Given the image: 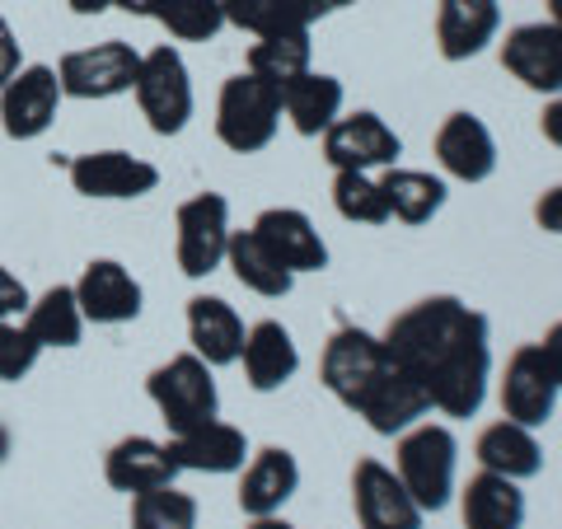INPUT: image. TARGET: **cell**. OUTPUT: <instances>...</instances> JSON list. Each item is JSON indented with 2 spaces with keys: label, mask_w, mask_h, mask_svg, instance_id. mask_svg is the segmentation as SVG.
I'll list each match as a JSON object with an SVG mask.
<instances>
[{
  "label": "cell",
  "mask_w": 562,
  "mask_h": 529,
  "mask_svg": "<svg viewBox=\"0 0 562 529\" xmlns=\"http://www.w3.org/2000/svg\"><path fill=\"white\" fill-rule=\"evenodd\" d=\"M380 338L398 365H408L427 384L431 413L473 417L483 408L492 380L487 314L464 305L460 295H427L403 314H394V324Z\"/></svg>",
  "instance_id": "obj_1"
},
{
  "label": "cell",
  "mask_w": 562,
  "mask_h": 529,
  "mask_svg": "<svg viewBox=\"0 0 562 529\" xmlns=\"http://www.w3.org/2000/svg\"><path fill=\"white\" fill-rule=\"evenodd\" d=\"M454 469H460V440L441 421H417L398 436L394 446V473L413 492L422 516L446 510L454 497Z\"/></svg>",
  "instance_id": "obj_2"
},
{
  "label": "cell",
  "mask_w": 562,
  "mask_h": 529,
  "mask_svg": "<svg viewBox=\"0 0 562 529\" xmlns=\"http://www.w3.org/2000/svg\"><path fill=\"white\" fill-rule=\"evenodd\" d=\"M146 394L155 403V413H160V421L169 427V436H188L221 417L216 375H211V365L198 351H179L165 365H155L146 375Z\"/></svg>",
  "instance_id": "obj_3"
},
{
  "label": "cell",
  "mask_w": 562,
  "mask_h": 529,
  "mask_svg": "<svg viewBox=\"0 0 562 529\" xmlns=\"http://www.w3.org/2000/svg\"><path fill=\"white\" fill-rule=\"evenodd\" d=\"M281 127V90L258 80L254 70H239L221 85L216 99V136L225 150L235 155H258L277 140Z\"/></svg>",
  "instance_id": "obj_4"
},
{
  "label": "cell",
  "mask_w": 562,
  "mask_h": 529,
  "mask_svg": "<svg viewBox=\"0 0 562 529\" xmlns=\"http://www.w3.org/2000/svg\"><path fill=\"white\" fill-rule=\"evenodd\" d=\"M132 94H136V109L155 136H179L192 122V76H188L183 52L169 43L140 52Z\"/></svg>",
  "instance_id": "obj_5"
},
{
  "label": "cell",
  "mask_w": 562,
  "mask_h": 529,
  "mask_svg": "<svg viewBox=\"0 0 562 529\" xmlns=\"http://www.w3.org/2000/svg\"><path fill=\"white\" fill-rule=\"evenodd\" d=\"M225 249H231V202L206 188L188 198L173 216V258H179L183 277L202 281L225 268Z\"/></svg>",
  "instance_id": "obj_6"
},
{
  "label": "cell",
  "mask_w": 562,
  "mask_h": 529,
  "mask_svg": "<svg viewBox=\"0 0 562 529\" xmlns=\"http://www.w3.org/2000/svg\"><path fill=\"white\" fill-rule=\"evenodd\" d=\"M136 70H140V52L122 38L94 43V47H76L57 61V80L66 99L80 103H99V99H117L136 90Z\"/></svg>",
  "instance_id": "obj_7"
},
{
  "label": "cell",
  "mask_w": 562,
  "mask_h": 529,
  "mask_svg": "<svg viewBox=\"0 0 562 529\" xmlns=\"http://www.w3.org/2000/svg\"><path fill=\"white\" fill-rule=\"evenodd\" d=\"M384 361H390V351H384V338H375L371 328L342 324V328L324 342L319 380H324V390L342 403V408L357 413V403H361L366 390L375 384V375L384 370Z\"/></svg>",
  "instance_id": "obj_8"
},
{
  "label": "cell",
  "mask_w": 562,
  "mask_h": 529,
  "mask_svg": "<svg viewBox=\"0 0 562 529\" xmlns=\"http://www.w3.org/2000/svg\"><path fill=\"white\" fill-rule=\"evenodd\" d=\"M66 179L90 202H136L160 188V169L132 150H85L66 165Z\"/></svg>",
  "instance_id": "obj_9"
},
{
  "label": "cell",
  "mask_w": 562,
  "mask_h": 529,
  "mask_svg": "<svg viewBox=\"0 0 562 529\" xmlns=\"http://www.w3.org/2000/svg\"><path fill=\"white\" fill-rule=\"evenodd\" d=\"M558 394H562V380L553 375V365L539 351V342L516 347L512 361H506V370H502V390H497L502 417L539 431V427H549V417L558 408Z\"/></svg>",
  "instance_id": "obj_10"
},
{
  "label": "cell",
  "mask_w": 562,
  "mask_h": 529,
  "mask_svg": "<svg viewBox=\"0 0 562 529\" xmlns=\"http://www.w3.org/2000/svg\"><path fill=\"white\" fill-rule=\"evenodd\" d=\"M61 80L57 66H20L14 80L0 90V132L10 140H38L61 113Z\"/></svg>",
  "instance_id": "obj_11"
},
{
  "label": "cell",
  "mask_w": 562,
  "mask_h": 529,
  "mask_svg": "<svg viewBox=\"0 0 562 529\" xmlns=\"http://www.w3.org/2000/svg\"><path fill=\"white\" fill-rule=\"evenodd\" d=\"M324 140V160L333 169H394L398 155H403V140L398 132L371 109H357V113H342L333 127L319 136Z\"/></svg>",
  "instance_id": "obj_12"
},
{
  "label": "cell",
  "mask_w": 562,
  "mask_h": 529,
  "mask_svg": "<svg viewBox=\"0 0 562 529\" xmlns=\"http://www.w3.org/2000/svg\"><path fill=\"white\" fill-rule=\"evenodd\" d=\"M357 417H366V427L375 436H403L408 427L431 417V394L408 365H398L390 357L375 375V384L366 390V398L357 403Z\"/></svg>",
  "instance_id": "obj_13"
},
{
  "label": "cell",
  "mask_w": 562,
  "mask_h": 529,
  "mask_svg": "<svg viewBox=\"0 0 562 529\" xmlns=\"http://www.w3.org/2000/svg\"><path fill=\"white\" fill-rule=\"evenodd\" d=\"M351 510L361 529H422V506L398 483V473L380 460H357L351 469Z\"/></svg>",
  "instance_id": "obj_14"
},
{
  "label": "cell",
  "mask_w": 562,
  "mask_h": 529,
  "mask_svg": "<svg viewBox=\"0 0 562 529\" xmlns=\"http://www.w3.org/2000/svg\"><path fill=\"white\" fill-rule=\"evenodd\" d=\"M76 300H80L85 324L117 328V324L140 319L146 291H140V281L117 258H94V262H85V272L76 281Z\"/></svg>",
  "instance_id": "obj_15"
},
{
  "label": "cell",
  "mask_w": 562,
  "mask_h": 529,
  "mask_svg": "<svg viewBox=\"0 0 562 529\" xmlns=\"http://www.w3.org/2000/svg\"><path fill=\"white\" fill-rule=\"evenodd\" d=\"M502 66L535 94H562V29L553 20L516 24L502 43Z\"/></svg>",
  "instance_id": "obj_16"
},
{
  "label": "cell",
  "mask_w": 562,
  "mask_h": 529,
  "mask_svg": "<svg viewBox=\"0 0 562 529\" xmlns=\"http://www.w3.org/2000/svg\"><path fill=\"white\" fill-rule=\"evenodd\" d=\"M258 235V244L268 249L286 272H324L328 268V244L314 230V221L301 206H268L262 216L249 225Z\"/></svg>",
  "instance_id": "obj_17"
},
{
  "label": "cell",
  "mask_w": 562,
  "mask_h": 529,
  "mask_svg": "<svg viewBox=\"0 0 562 529\" xmlns=\"http://www.w3.org/2000/svg\"><path fill=\"white\" fill-rule=\"evenodd\" d=\"M436 165L460 183H487L497 173V140L479 113H450L436 127Z\"/></svg>",
  "instance_id": "obj_18"
},
{
  "label": "cell",
  "mask_w": 562,
  "mask_h": 529,
  "mask_svg": "<svg viewBox=\"0 0 562 529\" xmlns=\"http://www.w3.org/2000/svg\"><path fill=\"white\" fill-rule=\"evenodd\" d=\"M295 492H301V464L286 446H262L249 454V464L239 469V510L249 520L258 516H281Z\"/></svg>",
  "instance_id": "obj_19"
},
{
  "label": "cell",
  "mask_w": 562,
  "mask_h": 529,
  "mask_svg": "<svg viewBox=\"0 0 562 529\" xmlns=\"http://www.w3.org/2000/svg\"><path fill=\"white\" fill-rule=\"evenodd\" d=\"M179 473L183 469L173 464L169 440H155V436H122L103 454V479H109L113 492H127V497L150 487H169Z\"/></svg>",
  "instance_id": "obj_20"
},
{
  "label": "cell",
  "mask_w": 562,
  "mask_h": 529,
  "mask_svg": "<svg viewBox=\"0 0 562 529\" xmlns=\"http://www.w3.org/2000/svg\"><path fill=\"white\" fill-rule=\"evenodd\" d=\"M239 365H244V380H249V390L277 394V390H286V384L295 380V370H301V347H295L286 324L258 319L249 333H244Z\"/></svg>",
  "instance_id": "obj_21"
},
{
  "label": "cell",
  "mask_w": 562,
  "mask_h": 529,
  "mask_svg": "<svg viewBox=\"0 0 562 529\" xmlns=\"http://www.w3.org/2000/svg\"><path fill=\"white\" fill-rule=\"evenodd\" d=\"M502 33V5L497 0H441L436 5V47L446 61H469L487 52Z\"/></svg>",
  "instance_id": "obj_22"
},
{
  "label": "cell",
  "mask_w": 562,
  "mask_h": 529,
  "mask_svg": "<svg viewBox=\"0 0 562 529\" xmlns=\"http://www.w3.org/2000/svg\"><path fill=\"white\" fill-rule=\"evenodd\" d=\"M244 333L249 328H244L239 309L231 305V300H221V295H192L188 300V342L211 370L239 361Z\"/></svg>",
  "instance_id": "obj_23"
},
{
  "label": "cell",
  "mask_w": 562,
  "mask_h": 529,
  "mask_svg": "<svg viewBox=\"0 0 562 529\" xmlns=\"http://www.w3.org/2000/svg\"><path fill=\"white\" fill-rule=\"evenodd\" d=\"M169 454L183 473H239L249 464V436L216 417L188 436H169Z\"/></svg>",
  "instance_id": "obj_24"
},
{
  "label": "cell",
  "mask_w": 562,
  "mask_h": 529,
  "mask_svg": "<svg viewBox=\"0 0 562 529\" xmlns=\"http://www.w3.org/2000/svg\"><path fill=\"white\" fill-rule=\"evenodd\" d=\"M473 454H479V469L487 473H502V479H535V473H543V446L539 436L530 427H520V421L502 417L492 421V427L479 431V440H473Z\"/></svg>",
  "instance_id": "obj_25"
},
{
  "label": "cell",
  "mask_w": 562,
  "mask_h": 529,
  "mask_svg": "<svg viewBox=\"0 0 562 529\" xmlns=\"http://www.w3.org/2000/svg\"><path fill=\"white\" fill-rule=\"evenodd\" d=\"M464 529H525V492L516 479L479 469L460 492Z\"/></svg>",
  "instance_id": "obj_26"
},
{
  "label": "cell",
  "mask_w": 562,
  "mask_h": 529,
  "mask_svg": "<svg viewBox=\"0 0 562 529\" xmlns=\"http://www.w3.org/2000/svg\"><path fill=\"white\" fill-rule=\"evenodd\" d=\"M342 103H347V90L338 76H328V70H305L301 80H291L286 90H281V113L291 117V127L301 136H324L333 122L342 117Z\"/></svg>",
  "instance_id": "obj_27"
},
{
  "label": "cell",
  "mask_w": 562,
  "mask_h": 529,
  "mask_svg": "<svg viewBox=\"0 0 562 529\" xmlns=\"http://www.w3.org/2000/svg\"><path fill=\"white\" fill-rule=\"evenodd\" d=\"M380 188H384V202H390V221H403V225H427L436 211L446 206V179L431 169H384L380 173Z\"/></svg>",
  "instance_id": "obj_28"
},
{
  "label": "cell",
  "mask_w": 562,
  "mask_h": 529,
  "mask_svg": "<svg viewBox=\"0 0 562 529\" xmlns=\"http://www.w3.org/2000/svg\"><path fill=\"white\" fill-rule=\"evenodd\" d=\"M24 328L33 333V342L43 351H66V347H80L85 338V314H80V300L76 286H47L38 300H29L24 309Z\"/></svg>",
  "instance_id": "obj_29"
},
{
  "label": "cell",
  "mask_w": 562,
  "mask_h": 529,
  "mask_svg": "<svg viewBox=\"0 0 562 529\" xmlns=\"http://www.w3.org/2000/svg\"><path fill=\"white\" fill-rule=\"evenodd\" d=\"M225 268L235 272V281H239L244 291H254L262 300H281V295H291V286H295V272L281 268V262L258 244L254 230H231Z\"/></svg>",
  "instance_id": "obj_30"
},
{
  "label": "cell",
  "mask_w": 562,
  "mask_h": 529,
  "mask_svg": "<svg viewBox=\"0 0 562 529\" xmlns=\"http://www.w3.org/2000/svg\"><path fill=\"white\" fill-rule=\"evenodd\" d=\"M244 70H254L258 80L286 90L291 80H301L305 70H314V47H310V29L295 33H272V38H258L244 57Z\"/></svg>",
  "instance_id": "obj_31"
},
{
  "label": "cell",
  "mask_w": 562,
  "mask_h": 529,
  "mask_svg": "<svg viewBox=\"0 0 562 529\" xmlns=\"http://www.w3.org/2000/svg\"><path fill=\"white\" fill-rule=\"evenodd\" d=\"M146 14L179 43H211L225 29L221 0H146Z\"/></svg>",
  "instance_id": "obj_32"
},
{
  "label": "cell",
  "mask_w": 562,
  "mask_h": 529,
  "mask_svg": "<svg viewBox=\"0 0 562 529\" xmlns=\"http://www.w3.org/2000/svg\"><path fill=\"white\" fill-rule=\"evenodd\" d=\"M333 206L351 225H390V202L375 173L366 169H333Z\"/></svg>",
  "instance_id": "obj_33"
},
{
  "label": "cell",
  "mask_w": 562,
  "mask_h": 529,
  "mask_svg": "<svg viewBox=\"0 0 562 529\" xmlns=\"http://www.w3.org/2000/svg\"><path fill=\"white\" fill-rule=\"evenodd\" d=\"M221 10H225V24L254 33V38H272V33L310 29L305 10L295 5V0H221Z\"/></svg>",
  "instance_id": "obj_34"
},
{
  "label": "cell",
  "mask_w": 562,
  "mask_h": 529,
  "mask_svg": "<svg viewBox=\"0 0 562 529\" xmlns=\"http://www.w3.org/2000/svg\"><path fill=\"white\" fill-rule=\"evenodd\" d=\"M198 520H202L198 497H188L173 483L132 497V529H198Z\"/></svg>",
  "instance_id": "obj_35"
},
{
  "label": "cell",
  "mask_w": 562,
  "mask_h": 529,
  "mask_svg": "<svg viewBox=\"0 0 562 529\" xmlns=\"http://www.w3.org/2000/svg\"><path fill=\"white\" fill-rule=\"evenodd\" d=\"M43 347L33 342V333L24 328V319H0V380L5 384H20L33 375Z\"/></svg>",
  "instance_id": "obj_36"
},
{
  "label": "cell",
  "mask_w": 562,
  "mask_h": 529,
  "mask_svg": "<svg viewBox=\"0 0 562 529\" xmlns=\"http://www.w3.org/2000/svg\"><path fill=\"white\" fill-rule=\"evenodd\" d=\"M29 300H33L29 286L5 268V262H0V319H24Z\"/></svg>",
  "instance_id": "obj_37"
},
{
  "label": "cell",
  "mask_w": 562,
  "mask_h": 529,
  "mask_svg": "<svg viewBox=\"0 0 562 529\" xmlns=\"http://www.w3.org/2000/svg\"><path fill=\"white\" fill-rule=\"evenodd\" d=\"M24 66V47H20V33L10 29V20L0 14V90L14 80V70Z\"/></svg>",
  "instance_id": "obj_38"
},
{
  "label": "cell",
  "mask_w": 562,
  "mask_h": 529,
  "mask_svg": "<svg viewBox=\"0 0 562 529\" xmlns=\"http://www.w3.org/2000/svg\"><path fill=\"white\" fill-rule=\"evenodd\" d=\"M535 221H539V230L562 235V183H553L549 192H539V202H535Z\"/></svg>",
  "instance_id": "obj_39"
},
{
  "label": "cell",
  "mask_w": 562,
  "mask_h": 529,
  "mask_svg": "<svg viewBox=\"0 0 562 529\" xmlns=\"http://www.w3.org/2000/svg\"><path fill=\"white\" fill-rule=\"evenodd\" d=\"M70 14H109V10H127V14H146V0H66Z\"/></svg>",
  "instance_id": "obj_40"
},
{
  "label": "cell",
  "mask_w": 562,
  "mask_h": 529,
  "mask_svg": "<svg viewBox=\"0 0 562 529\" xmlns=\"http://www.w3.org/2000/svg\"><path fill=\"white\" fill-rule=\"evenodd\" d=\"M539 132L549 146L562 150V94H553V103H543V117H539Z\"/></svg>",
  "instance_id": "obj_41"
},
{
  "label": "cell",
  "mask_w": 562,
  "mask_h": 529,
  "mask_svg": "<svg viewBox=\"0 0 562 529\" xmlns=\"http://www.w3.org/2000/svg\"><path fill=\"white\" fill-rule=\"evenodd\" d=\"M295 5L305 10V20L314 24V20H328V14H338V10H347V5H357V0H295Z\"/></svg>",
  "instance_id": "obj_42"
},
{
  "label": "cell",
  "mask_w": 562,
  "mask_h": 529,
  "mask_svg": "<svg viewBox=\"0 0 562 529\" xmlns=\"http://www.w3.org/2000/svg\"><path fill=\"white\" fill-rule=\"evenodd\" d=\"M539 351H543V357H549V365H553V375L562 380V319L549 328V333H543V342H539Z\"/></svg>",
  "instance_id": "obj_43"
},
{
  "label": "cell",
  "mask_w": 562,
  "mask_h": 529,
  "mask_svg": "<svg viewBox=\"0 0 562 529\" xmlns=\"http://www.w3.org/2000/svg\"><path fill=\"white\" fill-rule=\"evenodd\" d=\"M249 529H301V525H291V520H281V516H258Z\"/></svg>",
  "instance_id": "obj_44"
},
{
  "label": "cell",
  "mask_w": 562,
  "mask_h": 529,
  "mask_svg": "<svg viewBox=\"0 0 562 529\" xmlns=\"http://www.w3.org/2000/svg\"><path fill=\"white\" fill-rule=\"evenodd\" d=\"M10 450H14V436H10V427H5V421H0V464L10 460Z\"/></svg>",
  "instance_id": "obj_45"
},
{
  "label": "cell",
  "mask_w": 562,
  "mask_h": 529,
  "mask_svg": "<svg viewBox=\"0 0 562 529\" xmlns=\"http://www.w3.org/2000/svg\"><path fill=\"white\" fill-rule=\"evenodd\" d=\"M543 5H549V20L562 29V0H543Z\"/></svg>",
  "instance_id": "obj_46"
}]
</instances>
